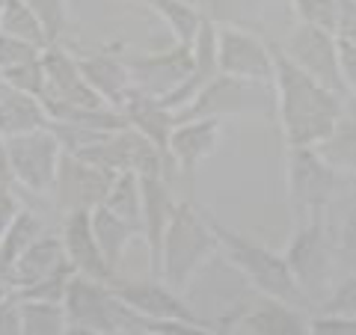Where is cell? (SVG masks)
Returning a JSON list of instances; mask_svg holds the SVG:
<instances>
[{
    "label": "cell",
    "instance_id": "83f0119b",
    "mask_svg": "<svg viewBox=\"0 0 356 335\" xmlns=\"http://www.w3.org/2000/svg\"><path fill=\"white\" fill-rule=\"evenodd\" d=\"M104 208H110L122 220L134 222L143 231V181L137 172H119L110 184V193L104 199Z\"/></svg>",
    "mask_w": 356,
    "mask_h": 335
},
{
    "label": "cell",
    "instance_id": "4fadbf2b",
    "mask_svg": "<svg viewBox=\"0 0 356 335\" xmlns=\"http://www.w3.org/2000/svg\"><path fill=\"white\" fill-rule=\"evenodd\" d=\"M131 69L134 89L154 98L170 95L181 86L193 72V44H172L158 54H143V57H125Z\"/></svg>",
    "mask_w": 356,
    "mask_h": 335
},
{
    "label": "cell",
    "instance_id": "8d00e7d4",
    "mask_svg": "<svg viewBox=\"0 0 356 335\" xmlns=\"http://www.w3.org/2000/svg\"><path fill=\"white\" fill-rule=\"evenodd\" d=\"M39 44L33 42H24V39H15V36H6L0 33V72L3 69H13V65H21V63H33L42 57Z\"/></svg>",
    "mask_w": 356,
    "mask_h": 335
},
{
    "label": "cell",
    "instance_id": "816d5d0a",
    "mask_svg": "<svg viewBox=\"0 0 356 335\" xmlns=\"http://www.w3.org/2000/svg\"><path fill=\"white\" fill-rule=\"evenodd\" d=\"M235 335H238V332H235Z\"/></svg>",
    "mask_w": 356,
    "mask_h": 335
},
{
    "label": "cell",
    "instance_id": "f6af8a7d",
    "mask_svg": "<svg viewBox=\"0 0 356 335\" xmlns=\"http://www.w3.org/2000/svg\"><path fill=\"white\" fill-rule=\"evenodd\" d=\"M65 335H102V332H92V329H83V327H72V323H69Z\"/></svg>",
    "mask_w": 356,
    "mask_h": 335
},
{
    "label": "cell",
    "instance_id": "f1b7e54d",
    "mask_svg": "<svg viewBox=\"0 0 356 335\" xmlns=\"http://www.w3.org/2000/svg\"><path fill=\"white\" fill-rule=\"evenodd\" d=\"M0 33L33 42V44H39V48H48L51 44L48 33H44V24L27 6V0H9L6 9H3V18H0Z\"/></svg>",
    "mask_w": 356,
    "mask_h": 335
},
{
    "label": "cell",
    "instance_id": "ee69618b",
    "mask_svg": "<svg viewBox=\"0 0 356 335\" xmlns=\"http://www.w3.org/2000/svg\"><path fill=\"white\" fill-rule=\"evenodd\" d=\"M9 297H13V285H9L6 282V279L3 276H0V303H6V300Z\"/></svg>",
    "mask_w": 356,
    "mask_h": 335
},
{
    "label": "cell",
    "instance_id": "277c9868",
    "mask_svg": "<svg viewBox=\"0 0 356 335\" xmlns=\"http://www.w3.org/2000/svg\"><path fill=\"white\" fill-rule=\"evenodd\" d=\"M350 178L339 175L321 158L318 149H288L285 158V196L294 226L315 217H327V211L339 199Z\"/></svg>",
    "mask_w": 356,
    "mask_h": 335
},
{
    "label": "cell",
    "instance_id": "5b68a950",
    "mask_svg": "<svg viewBox=\"0 0 356 335\" xmlns=\"http://www.w3.org/2000/svg\"><path fill=\"white\" fill-rule=\"evenodd\" d=\"M282 255L306 300L312 306L321 303L336 282V247H332L327 217H315L294 226Z\"/></svg>",
    "mask_w": 356,
    "mask_h": 335
},
{
    "label": "cell",
    "instance_id": "f546056e",
    "mask_svg": "<svg viewBox=\"0 0 356 335\" xmlns=\"http://www.w3.org/2000/svg\"><path fill=\"white\" fill-rule=\"evenodd\" d=\"M74 276H77L74 267L63 264L60 270H54L51 276H44V279H39V282H33V285L18 288V291H13V294L21 300V303H54V306H63Z\"/></svg>",
    "mask_w": 356,
    "mask_h": 335
},
{
    "label": "cell",
    "instance_id": "484cf974",
    "mask_svg": "<svg viewBox=\"0 0 356 335\" xmlns=\"http://www.w3.org/2000/svg\"><path fill=\"white\" fill-rule=\"evenodd\" d=\"M143 3L163 21L166 30L172 33V39L178 44H193L199 27H202L205 18H208L202 9L184 3V0H143Z\"/></svg>",
    "mask_w": 356,
    "mask_h": 335
},
{
    "label": "cell",
    "instance_id": "44dd1931",
    "mask_svg": "<svg viewBox=\"0 0 356 335\" xmlns=\"http://www.w3.org/2000/svg\"><path fill=\"white\" fill-rule=\"evenodd\" d=\"M39 128H51V116L44 101L36 95L15 92L6 83H0V137H18Z\"/></svg>",
    "mask_w": 356,
    "mask_h": 335
},
{
    "label": "cell",
    "instance_id": "f35d334b",
    "mask_svg": "<svg viewBox=\"0 0 356 335\" xmlns=\"http://www.w3.org/2000/svg\"><path fill=\"white\" fill-rule=\"evenodd\" d=\"M309 335H356V315H327V311H318L309 320Z\"/></svg>",
    "mask_w": 356,
    "mask_h": 335
},
{
    "label": "cell",
    "instance_id": "d4e9b609",
    "mask_svg": "<svg viewBox=\"0 0 356 335\" xmlns=\"http://www.w3.org/2000/svg\"><path fill=\"white\" fill-rule=\"evenodd\" d=\"M42 220L33 214L30 208H18V214L9 220V226L0 234V276L9 282V273H13L15 261L24 255L33 243L42 238Z\"/></svg>",
    "mask_w": 356,
    "mask_h": 335
},
{
    "label": "cell",
    "instance_id": "ba28073f",
    "mask_svg": "<svg viewBox=\"0 0 356 335\" xmlns=\"http://www.w3.org/2000/svg\"><path fill=\"white\" fill-rule=\"evenodd\" d=\"M6 161L13 172V184L30 190L36 196L54 193L63 146L51 128H39L18 137H6Z\"/></svg>",
    "mask_w": 356,
    "mask_h": 335
},
{
    "label": "cell",
    "instance_id": "836d02e7",
    "mask_svg": "<svg viewBox=\"0 0 356 335\" xmlns=\"http://www.w3.org/2000/svg\"><path fill=\"white\" fill-rule=\"evenodd\" d=\"M44 54V51H42ZM0 83H6L9 89L15 92H27V95H44V69H42V57L33 60V63H21L13 65V69H3L0 72Z\"/></svg>",
    "mask_w": 356,
    "mask_h": 335
},
{
    "label": "cell",
    "instance_id": "603a6c76",
    "mask_svg": "<svg viewBox=\"0 0 356 335\" xmlns=\"http://www.w3.org/2000/svg\"><path fill=\"white\" fill-rule=\"evenodd\" d=\"M92 229H95L98 247H102L104 259H107V264L113 267V270H119V264L125 261V252L134 243V238L143 234L134 222L122 220L119 214H113V211L104 208V205H98L92 211Z\"/></svg>",
    "mask_w": 356,
    "mask_h": 335
},
{
    "label": "cell",
    "instance_id": "74e56055",
    "mask_svg": "<svg viewBox=\"0 0 356 335\" xmlns=\"http://www.w3.org/2000/svg\"><path fill=\"white\" fill-rule=\"evenodd\" d=\"M143 329L161 335H220L205 320H143Z\"/></svg>",
    "mask_w": 356,
    "mask_h": 335
},
{
    "label": "cell",
    "instance_id": "d6986e66",
    "mask_svg": "<svg viewBox=\"0 0 356 335\" xmlns=\"http://www.w3.org/2000/svg\"><path fill=\"white\" fill-rule=\"evenodd\" d=\"M306 309L264 297L259 306L243 309L238 318V335H309Z\"/></svg>",
    "mask_w": 356,
    "mask_h": 335
},
{
    "label": "cell",
    "instance_id": "60d3db41",
    "mask_svg": "<svg viewBox=\"0 0 356 335\" xmlns=\"http://www.w3.org/2000/svg\"><path fill=\"white\" fill-rule=\"evenodd\" d=\"M0 335H24V320H21V303L13 294L6 303H0Z\"/></svg>",
    "mask_w": 356,
    "mask_h": 335
},
{
    "label": "cell",
    "instance_id": "e575fe53",
    "mask_svg": "<svg viewBox=\"0 0 356 335\" xmlns=\"http://www.w3.org/2000/svg\"><path fill=\"white\" fill-rule=\"evenodd\" d=\"M27 6L39 15L51 44L60 42L65 27H69V0H27Z\"/></svg>",
    "mask_w": 356,
    "mask_h": 335
},
{
    "label": "cell",
    "instance_id": "8fae6325",
    "mask_svg": "<svg viewBox=\"0 0 356 335\" xmlns=\"http://www.w3.org/2000/svg\"><path fill=\"white\" fill-rule=\"evenodd\" d=\"M113 172L98 170V166L86 163L77 154L63 152L60 170H57V184H54V199L63 214L72 211H95L98 205H104V199L113 184Z\"/></svg>",
    "mask_w": 356,
    "mask_h": 335
},
{
    "label": "cell",
    "instance_id": "7bdbcfd3",
    "mask_svg": "<svg viewBox=\"0 0 356 335\" xmlns=\"http://www.w3.org/2000/svg\"><path fill=\"white\" fill-rule=\"evenodd\" d=\"M241 311H243V309H232L229 315L220 320L217 332H220V335H235V327H238V318H241Z\"/></svg>",
    "mask_w": 356,
    "mask_h": 335
},
{
    "label": "cell",
    "instance_id": "2e32d148",
    "mask_svg": "<svg viewBox=\"0 0 356 335\" xmlns=\"http://www.w3.org/2000/svg\"><path fill=\"white\" fill-rule=\"evenodd\" d=\"M143 181V238L149 250V273L161 279V250H163V234L172 220L175 196L170 187V178L163 175H146Z\"/></svg>",
    "mask_w": 356,
    "mask_h": 335
},
{
    "label": "cell",
    "instance_id": "7402d4cb",
    "mask_svg": "<svg viewBox=\"0 0 356 335\" xmlns=\"http://www.w3.org/2000/svg\"><path fill=\"white\" fill-rule=\"evenodd\" d=\"M63 264H69L65 247H63V234H42V238L15 261L13 273H9V285H13V291H18V288L33 285V282H39V279L51 276L54 270H60Z\"/></svg>",
    "mask_w": 356,
    "mask_h": 335
},
{
    "label": "cell",
    "instance_id": "4dcf8cb0",
    "mask_svg": "<svg viewBox=\"0 0 356 335\" xmlns=\"http://www.w3.org/2000/svg\"><path fill=\"white\" fill-rule=\"evenodd\" d=\"M21 320H24V335H65L69 329L65 306L54 303H21Z\"/></svg>",
    "mask_w": 356,
    "mask_h": 335
},
{
    "label": "cell",
    "instance_id": "7a4b0ae2",
    "mask_svg": "<svg viewBox=\"0 0 356 335\" xmlns=\"http://www.w3.org/2000/svg\"><path fill=\"white\" fill-rule=\"evenodd\" d=\"M211 226H214L222 259L247 279V285L252 288V291H259L261 297L300 306V309H312L306 294L300 291V285H297V279L291 273V267H288V261H285V255L267 250L264 243L252 240V238H247V234H241L235 229L222 226L217 217H211Z\"/></svg>",
    "mask_w": 356,
    "mask_h": 335
},
{
    "label": "cell",
    "instance_id": "9c48e42d",
    "mask_svg": "<svg viewBox=\"0 0 356 335\" xmlns=\"http://www.w3.org/2000/svg\"><path fill=\"white\" fill-rule=\"evenodd\" d=\"M217 60L220 74L243 77L255 83H273V44H267L259 33L250 27L217 24Z\"/></svg>",
    "mask_w": 356,
    "mask_h": 335
},
{
    "label": "cell",
    "instance_id": "30bf717a",
    "mask_svg": "<svg viewBox=\"0 0 356 335\" xmlns=\"http://www.w3.org/2000/svg\"><path fill=\"white\" fill-rule=\"evenodd\" d=\"M280 48L291 57L300 69L309 77H315L318 83H324L332 92H339L348 98V89L341 81V65H339V36L309 24H294V30L288 33V39Z\"/></svg>",
    "mask_w": 356,
    "mask_h": 335
},
{
    "label": "cell",
    "instance_id": "ac0fdd59",
    "mask_svg": "<svg viewBox=\"0 0 356 335\" xmlns=\"http://www.w3.org/2000/svg\"><path fill=\"white\" fill-rule=\"evenodd\" d=\"M119 44H110L102 51H89V54H77V65L86 77V83L104 98L110 107H122L125 98L131 95L134 81H131V69L128 60L116 51Z\"/></svg>",
    "mask_w": 356,
    "mask_h": 335
},
{
    "label": "cell",
    "instance_id": "cb8c5ba5",
    "mask_svg": "<svg viewBox=\"0 0 356 335\" xmlns=\"http://www.w3.org/2000/svg\"><path fill=\"white\" fill-rule=\"evenodd\" d=\"M327 222L332 231V247H336V267H341L344 276L356 273V190L348 196V202L339 193L327 211Z\"/></svg>",
    "mask_w": 356,
    "mask_h": 335
},
{
    "label": "cell",
    "instance_id": "d6a6232c",
    "mask_svg": "<svg viewBox=\"0 0 356 335\" xmlns=\"http://www.w3.org/2000/svg\"><path fill=\"white\" fill-rule=\"evenodd\" d=\"M297 24H309L327 33L339 30V0H291Z\"/></svg>",
    "mask_w": 356,
    "mask_h": 335
},
{
    "label": "cell",
    "instance_id": "1f68e13d",
    "mask_svg": "<svg viewBox=\"0 0 356 335\" xmlns=\"http://www.w3.org/2000/svg\"><path fill=\"white\" fill-rule=\"evenodd\" d=\"M264 0H208L205 15L214 24H232V27H250L259 21Z\"/></svg>",
    "mask_w": 356,
    "mask_h": 335
},
{
    "label": "cell",
    "instance_id": "ffe728a7",
    "mask_svg": "<svg viewBox=\"0 0 356 335\" xmlns=\"http://www.w3.org/2000/svg\"><path fill=\"white\" fill-rule=\"evenodd\" d=\"M119 113L128 119V125L134 131H140L154 146L170 152V137L175 131V113L161 104V98L146 95V92H140V89H131V95L125 98V104L119 107Z\"/></svg>",
    "mask_w": 356,
    "mask_h": 335
},
{
    "label": "cell",
    "instance_id": "8992f818",
    "mask_svg": "<svg viewBox=\"0 0 356 335\" xmlns=\"http://www.w3.org/2000/svg\"><path fill=\"white\" fill-rule=\"evenodd\" d=\"M276 92L273 83H255L243 77L217 74L184 110L175 113V122L191 119H235V116H273Z\"/></svg>",
    "mask_w": 356,
    "mask_h": 335
},
{
    "label": "cell",
    "instance_id": "ab89813d",
    "mask_svg": "<svg viewBox=\"0 0 356 335\" xmlns=\"http://www.w3.org/2000/svg\"><path fill=\"white\" fill-rule=\"evenodd\" d=\"M339 65H341V81L348 89V98H356V44L339 39Z\"/></svg>",
    "mask_w": 356,
    "mask_h": 335
},
{
    "label": "cell",
    "instance_id": "f907efd6",
    "mask_svg": "<svg viewBox=\"0 0 356 335\" xmlns=\"http://www.w3.org/2000/svg\"><path fill=\"white\" fill-rule=\"evenodd\" d=\"M140 3H143V0H140Z\"/></svg>",
    "mask_w": 356,
    "mask_h": 335
},
{
    "label": "cell",
    "instance_id": "6da1fadb",
    "mask_svg": "<svg viewBox=\"0 0 356 335\" xmlns=\"http://www.w3.org/2000/svg\"><path fill=\"white\" fill-rule=\"evenodd\" d=\"M273 92H276V119L282 128L288 149H315L321 146L341 116L348 113V98L332 92L315 77H309L288 54L273 44Z\"/></svg>",
    "mask_w": 356,
    "mask_h": 335
},
{
    "label": "cell",
    "instance_id": "bcb514c9",
    "mask_svg": "<svg viewBox=\"0 0 356 335\" xmlns=\"http://www.w3.org/2000/svg\"><path fill=\"white\" fill-rule=\"evenodd\" d=\"M184 3H191V6H196V9H202V13H205V6H208V0H184Z\"/></svg>",
    "mask_w": 356,
    "mask_h": 335
},
{
    "label": "cell",
    "instance_id": "52a82bcc",
    "mask_svg": "<svg viewBox=\"0 0 356 335\" xmlns=\"http://www.w3.org/2000/svg\"><path fill=\"white\" fill-rule=\"evenodd\" d=\"M65 318L72 327H83L102 335H134L146 332L143 320L122 303L113 285L95 282L86 276H74L65 294Z\"/></svg>",
    "mask_w": 356,
    "mask_h": 335
},
{
    "label": "cell",
    "instance_id": "c3c4849f",
    "mask_svg": "<svg viewBox=\"0 0 356 335\" xmlns=\"http://www.w3.org/2000/svg\"><path fill=\"white\" fill-rule=\"evenodd\" d=\"M6 3H9V0H0V18H3V9H6Z\"/></svg>",
    "mask_w": 356,
    "mask_h": 335
},
{
    "label": "cell",
    "instance_id": "e0dca14e",
    "mask_svg": "<svg viewBox=\"0 0 356 335\" xmlns=\"http://www.w3.org/2000/svg\"><path fill=\"white\" fill-rule=\"evenodd\" d=\"M222 140V122L220 119H191L175 122V131L170 137V158L175 163V172L191 178L211 154L217 152Z\"/></svg>",
    "mask_w": 356,
    "mask_h": 335
},
{
    "label": "cell",
    "instance_id": "7dc6e473",
    "mask_svg": "<svg viewBox=\"0 0 356 335\" xmlns=\"http://www.w3.org/2000/svg\"><path fill=\"white\" fill-rule=\"evenodd\" d=\"M348 110H350V116H356V98H348Z\"/></svg>",
    "mask_w": 356,
    "mask_h": 335
},
{
    "label": "cell",
    "instance_id": "7c38bea8",
    "mask_svg": "<svg viewBox=\"0 0 356 335\" xmlns=\"http://www.w3.org/2000/svg\"><path fill=\"white\" fill-rule=\"evenodd\" d=\"M42 69H44V101L57 104H77V107H102L107 104L77 65V54H72L65 44L54 42L42 54ZM110 107V104H107Z\"/></svg>",
    "mask_w": 356,
    "mask_h": 335
},
{
    "label": "cell",
    "instance_id": "681fc988",
    "mask_svg": "<svg viewBox=\"0 0 356 335\" xmlns=\"http://www.w3.org/2000/svg\"><path fill=\"white\" fill-rule=\"evenodd\" d=\"M143 335H161V332H143Z\"/></svg>",
    "mask_w": 356,
    "mask_h": 335
},
{
    "label": "cell",
    "instance_id": "d590c367",
    "mask_svg": "<svg viewBox=\"0 0 356 335\" xmlns=\"http://www.w3.org/2000/svg\"><path fill=\"white\" fill-rule=\"evenodd\" d=\"M321 311L327 315H356V273H348L332 282L330 294L321 300Z\"/></svg>",
    "mask_w": 356,
    "mask_h": 335
},
{
    "label": "cell",
    "instance_id": "5bb4252c",
    "mask_svg": "<svg viewBox=\"0 0 356 335\" xmlns=\"http://www.w3.org/2000/svg\"><path fill=\"white\" fill-rule=\"evenodd\" d=\"M113 291L140 320H199V315L184 303L181 291H175L163 279H140V282H122L116 279Z\"/></svg>",
    "mask_w": 356,
    "mask_h": 335
},
{
    "label": "cell",
    "instance_id": "3957f363",
    "mask_svg": "<svg viewBox=\"0 0 356 335\" xmlns=\"http://www.w3.org/2000/svg\"><path fill=\"white\" fill-rule=\"evenodd\" d=\"M220 252L211 214L196 208L191 199H181L172 211V220L163 234L161 250V279L175 291H187L193 276L211 261V255Z\"/></svg>",
    "mask_w": 356,
    "mask_h": 335
},
{
    "label": "cell",
    "instance_id": "b9f144b4",
    "mask_svg": "<svg viewBox=\"0 0 356 335\" xmlns=\"http://www.w3.org/2000/svg\"><path fill=\"white\" fill-rule=\"evenodd\" d=\"M336 36L356 44V0H339V30Z\"/></svg>",
    "mask_w": 356,
    "mask_h": 335
},
{
    "label": "cell",
    "instance_id": "4316f807",
    "mask_svg": "<svg viewBox=\"0 0 356 335\" xmlns=\"http://www.w3.org/2000/svg\"><path fill=\"white\" fill-rule=\"evenodd\" d=\"M315 149L339 175L356 178V116H350V110L341 116L336 131Z\"/></svg>",
    "mask_w": 356,
    "mask_h": 335
},
{
    "label": "cell",
    "instance_id": "9a60e30c",
    "mask_svg": "<svg viewBox=\"0 0 356 335\" xmlns=\"http://www.w3.org/2000/svg\"><path fill=\"white\" fill-rule=\"evenodd\" d=\"M63 247H65V259L74 267L77 276L95 279V282H116V270L107 264L102 247H98L95 229H92V211H72L63 214Z\"/></svg>",
    "mask_w": 356,
    "mask_h": 335
}]
</instances>
